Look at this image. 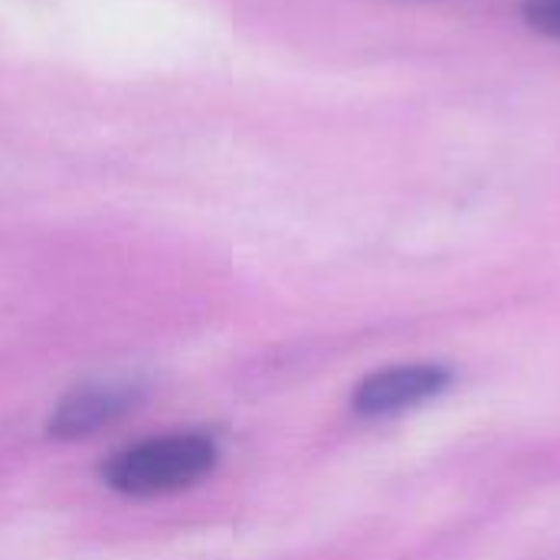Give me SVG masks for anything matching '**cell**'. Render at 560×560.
<instances>
[{"label":"cell","instance_id":"1","mask_svg":"<svg viewBox=\"0 0 560 560\" xmlns=\"http://www.w3.org/2000/svg\"><path fill=\"white\" fill-rule=\"evenodd\" d=\"M220 466V443L200 430H180L164 436L138 440L112 453L98 476L102 482L128 499H158L200 486Z\"/></svg>","mask_w":560,"mask_h":560},{"label":"cell","instance_id":"2","mask_svg":"<svg viewBox=\"0 0 560 560\" xmlns=\"http://www.w3.org/2000/svg\"><path fill=\"white\" fill-rule=\"evenodd\" d=\"M144 397L138 381H89L75 384L69 394L56 400L46 417V433L59 443L89 440L98 430L128 417Z\"/></svg>","mask_w":560,"mask_h":560},{"label":"cell","instance_id":"3","mask_svg":"<svg viewBox=\"0 0 560 560\" xmlns=\"http://www.w3.org/2000/svg\"><path fill=\"white\" fill-rule=\"evenodd\" d=\"M446 384H450V371L436 364H400L368 374L358 384L351 404L361 417H390L436 397Z\"/></svg>","mask_w":560,"mask_h":560},{"label":"cell","instance_id":"4","mask_svg":"<svg viewBox=\"0 0 560 560\" xmlns=\"http://www.w3.org/2000/svg\"><path fill=\"white\" fill-rule=\"evenodd\" d=\"M525 16L538 33L560 39V0H528Z\"/></svg>","mask_w":560,"mask_h":560}]
</instances>
